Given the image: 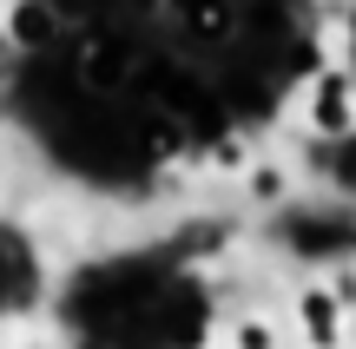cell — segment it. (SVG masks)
Here are the masks:
<instances>
[{"label": "cell", "instance_id": "obj_1", "mask_svg": "<svg viewBox=\"0 0 356 349\" xmlns=\"http://www.w3.org/2000/svg\"><path fill=\"white\" fill-rule=\"evenodd\" d=\"M310 132H323L330 145H350V66H323L310 86Z\"/></svg>", "mask_w": 356, "mask_h": 349}, {"label": "cell", "instance_id": "obj_2", "mask_svg": "<svg viewBox=\"0 0 356 349\" xmlns=\"http://www.w3.org/2000/svg\"><path fill=\"white\" fill-rule=\"evenodd\" d=\"M350 303H337V290L330 284H310L304 297H297V323H304V337L317 343V349H343L350 343Z\"/></svg>", "mask_w": 356, "mask_h": 349}, {"label": "cell", "instance_id": "obj_3", "mask_svg": "<svg viewBox=\"0 0 356 349\" xmlns=\"http://www.w3.org/2000/svg\"><path fill=\"white\" fill-rule=\"evenodd\" d=\"M244 198L251 205H264V211H277L284 198H291V171L270 158V165H244Z\"/></svg>", "mask_w": 356, "mask_h": 349}, {"label": "cell", "instance_id": "obj_4", "mask_svg": "<svg viewBox=\"0 0 356 349\" xmlns=\"http://www.w3.org/2000/svg\"><path fill=\"white\" fill-rule=\"evenodd\" d=\"M47 33H53V13L40 7V0H26V7L13 13V40H20V46H40Z\"/></svg>", "mask_w": 356, "mask_h": 349}, {"label": "cell", "instance_id": "obj_5", "mask_svg": "<svg viewBox=\"0 0 356 349\" xmlns=\"http://www.w3.org/2000/svg\"><path fill=\"white\" fill-rule=\"evenodd\" d=\"M231 343H238V349H277L284 337H277V323H270V316H244V323L231 330Z\"/></svg>", "mask_w": 356, "mask_h": 349}, {"label": "cell", "instance_id": "obj_6", "mask_svg": "<svg viewBox=\"0 0 356 349\" xmlns=\"http://www.w3.org/2000/svg\"><path fill=\"white\" fill-rule=\"evenodd\" d=\"M211 165H218V171H244V165H251L244 139H218V145H211Z\"/></svg>", "mask_w": 356, "mask_h": 349}]
</instances>
